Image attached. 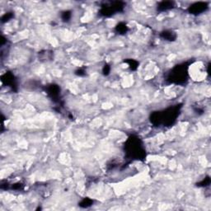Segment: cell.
<instances>
[{
	"mask_svg": "<svg viewBox=\"0 0 211 211\" xmlns=\"http://www.w3.org/2000/svg\"><path fill=\"white\" fill-rule=\"evenodd\" d=\"M124 3L122 2H114L111 4H106V5L102 6L101 9V14L106 17H110V16L115 14L116 12H120L123 10Z\"/></svg>",
	"mask_w": 211,
	"mask_h": 211,
	"instance_id": "obj_1",
	"label": "cell"
},
{
	"mask_svg": "<svg viewBox=\"0 0 211 211\" xmlns=\"http://www.w3.org/2000/svg\"><path fill=\"white\" fill-rule=\"evenodd\" d=\"M208 8V4L207 3H203V2H200V3H195L194 4L190 6L189 8V12L191 14H201L202 12H204Z\"/></svg>",
	"mask_w": 211,
	"mask_h": 211,
	"instance_id": "obj_2",
	"label": "cell"
},
{
	"mask_svg": "<svg viewBox=\"0 0 211 211\" xmlns=\"http://www.w3.org/2000/svg\"><path fill=\"white\" fill-rule=\"evenodd\" d=\"M185 67H181V65H179L174 68V73H172V81L180 82L181 80H184V78H185Z\"/></svg>",
	"mask_w": 211,
	"mask_h": 211,
	"instance_id": "obj_3",
	"label": "cell"
},
{
	"mask_svg": "<svg viewBox=\"0 0 211 211\" xmlns=\"http://www.w3.org/2000/svg\"><path fill=\"white\" fill-rule=\"evenodd\" d=\"M174 7V3L173 2H168V1H163L161 2L158 5V10L160 12H164V11L172 9Z\"/></svg>",
	"mask_w": 211,
	"mask_h": 211,
	"instance_id": "obj_4",
	"label": "cell"
},
{
	"mask_svg": "<svg viewBox=\"0 0 211 211\" xmlns=\"http://www.w3.org/2000/svg\"><path fill=\"white\" fill-rule=\"evenodd\" d=\"M2 80H3V82L4 83L9 85L11 87H12V85H15L14 84V81H15L14 80V76L12 74H11V73H5L4 75H3Z\"/></svg>",
	"mask_w": 211,
	"mask_h": 211,
	"instance_id": "obj_5",
	"label": "cell"
},
{
	"mask_svg": "<svg viewBox=\"0 0 211 211\" xmlns=\"http://www.w3.org/2000/svg\"><path fill=\"white\" fill-rule=\"evenodd\" d=\"M161 35L164 39L167 40V41H174V39L176 38V35L174 34V32H172V31H163Z\"/></svg>",
	"mask_w": 211,
	"mask_h": 211,
	"instance_id": "obj_6",
	"label": "cell"
},
{
	"mask_svg": "<svg viewBox=\"0 0 211 211\" xmlns=\"http://www.w3.org/2000/svg\"><path fill=\"white\" fill-rule=\"evenodd\" d=\"M116 30L117 31H119L120 34H124V33H125L127 30H128V28H127V26L125 24V23H120L117 25L116 26Z\"/></svg>",
	"mask_w": 211,
	"mask_h": 211,
	"instance_id": "obj_7",
	"label": "cell"
},
{
	"mask_svg": "<svg viewBox=\"0 0 211 211\" xmlns=\"http://www.w3.org/2000/svg\"><path fill=\"white\" fill-rule=\"evenodd\" d=\"M71 18V12L69 11H65L62 13V19L64 21H68Z\"/></svg>",
	"mask_w": 211,
	"mask_h": 211,
	"instance_id": "obj_8",
	"label": "cell"
},
{
	"mask_svg": "<svg viewBox=\"0 0 211 211\" xmlns=\"http://www.w3.org/2000/svg\"><path fill=\"white\" fill-rule=\"evenodd\" d=\"M12 17V12H6L4 15L2 17V22H6L8 21H9Z\"/></svg>",
	"mask_w": 211,
	"mask_h": 211,
	"instance_id": "obj_9",
	"label": "cell"
},
{
	"mask_svg": "<svg viewBox=\"0 0 211 211\" xmlns=\"http://www.w3.org/2000/svg\"><path fill=\"white\" fill-rule=\"evenodd\" d=\"M129 66H130V68L132 69H135L137 68V66H138V63L136 61H134V60H130V62H129Z\"/></svg>",
	"mask_w": 211,
	"mask_h": 211,
	"instance_id": "obj_10",
	"label": "cell"
},
{
	"mask_svg": "<svg viewBox=\"0 0 211 211\" xmlns=\"http://www.w3.org/2000/svg\"><path fill=\"white\" fill-rule=\"evenodd\" d=\"M103 73H104V74H106V75H107L109 73H110V68H109L107 65L104 67V69H103Z\"/></svg>",
	"mask_w": 211,
	"mask_h": 211,
	"instance_id": "obj_11",
	"label": "cell"
}]
</instances>
